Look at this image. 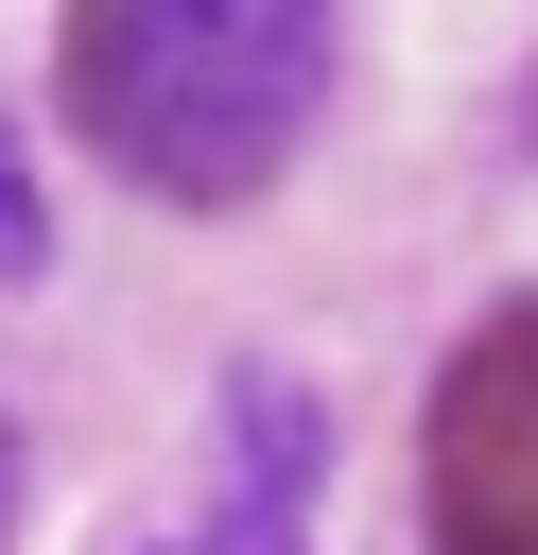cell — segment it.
Returning a JSON list of instances; mask_svg holds the SVG:
<instances>
[{"instance_id":"cell-1","label":"cell","mask_w":538,"mask_h":555,"mask_svg":"<svg viewBox=\"0 0 538 555\" xmlns=\"http://www.w3.org/2000/svg\"><path fill=\"white\" fill-rule=\"evenodd\" d=\"M69 87H87V139H121L139 191H260L330 87V0H87L69 35Z\"/></svg>"},{"instance_id":"cell-2","label":"cell","mask_w":538,"mask_h":555,"mask_svg":"<svg viewBox=\"0 0 538 555\" xmlns=\"http://www.w3.org/2000/svg\"><path fill=\"white\" fill-rule=\"evenodd\" d=\"M434 520H451V555H538V312L451 364V399H434Z\"/></svg>"},{"instance_id":"cell-3","label":"cell","mask_w":538,"mask_h":555,"mask_svg":"<svg viewBox=\"0 0 538 555\" xmlns=\"http://www.w3.org/2000/svg\"><path fill=\"white\" fill-rule=\"evenodd\" d=\"M0 278H52V208H35V156L0 139Z\"/></svg>"},{"instance_id":"cell-4","label":"cell","mask_w":538,"mask_h":555,"mask_svg":"<svg viewBox=\"0 0 538 555\" xmlns=\"http://www.w3.org/2000/svg\"><path fill=\"white\" fill-rule=\"evenodd\" d=\"M0 520H17V416H0Z\"/></svg>"}]
</instances>
